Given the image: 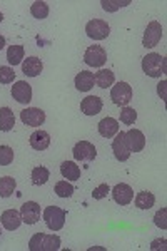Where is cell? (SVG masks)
I'll return each instance as SVG.
<instances>
[{
  "label": "cell",
  "instance_id": "e0dca14e",
  "mask_svg": "<svg viewBox=\"0 0 167 251\" xmlns=\"http://www.w3.org/2000/svg\"><path fill=\"white\" fill-rule=\"evenodd\" d=\"M114 82H116V75L111 69H100L99 72L94 74V84L99 86L100 89H107V87H112Z\"/></svg>",
  "mask_w": 167,
  "mask_h": 251
},
{
  "label": "cell",
  "instance_id": "836d02e7",
  "mask_svg": "<svg viewBox=\"0 0 167 251\" xmlns=\"http://www.w3.org/2000/svg\"><path fill=\"white\" fill-rule=\"evenodd\" d=\"M166 216H167V208H161L156 213V216H154V223H156V226H159L161 229H166L167 228Z\"/></svg>",
  "mask_w": 167,
  "mask_h": 251
},
{
  "label": "cell",
  "instance_id": "8fae6325",
  "mask_svg": "<svg viewBox=\"0 0 167 251\" xmlns=\"http://www.w3.org/2000/svg\"><path fill=\"white\" fill-rule=\"evenodd\" d=\"M20 214H22V223H25V225H35L40 220L42 209H40V204L35 203V201H27L20 208Z\"/></svg>",
  "mask_w": 167,
  "mask_h": 251
},
{
  "label": "cell",
  "instance_id": "83f0119b",
  "mask_svg": "<svg viewBox=\"0 0 167 251\" xmlns=\"http://www.w3.org/2000/svg\"><path fill=\"white\" fill-rule=\"evenodd\" d=\"M30 14L34 15L35 19H39V20L47 19V15H48L47 2H42V0H39V2H34V3H32V7H30Z\"/></svg>",
  "mask_w": 167,
  "mask_h": 251
},
{
  "label": "cell",
  "instance_id": "3957f363",
  "mask_svg": "<svg viewBox=\"0 0 167 251\" xmlns=\"http://www.w3.org/2000/svg\"><path fill=\"white\" fill-rule=\"evenodd\" d=\"M72 154H74V159L79 161V163H92L97 157V149L89 141H79L72 149Z\"/></svg>",
  "mask_w": 167,
  "mask_h": 251
},
{
  "label": "cell",
  "instance_id": "d6986e66",
  "mask_svg": "<svg viewBox=\"0 0 167 251\" xmlns=\"http://www.w3.org/2000/svg\"><path fill=\"white\" fill-rule=\"evenodd\" d=\"M75 87L77 91L80 92H89L94 87V74L89 71H80L79 74L75 75Z\"/></svg>",
  "mask_w": 167,
  "mask_h": 251
},
{
  "label": "cell",
  "instance_id": "ffe728a7",
  "mask_svg": "<svg viewBox=\"0 0 167 251\" xmlns=\"http://www.w3.org/2000/svg\"><path fill=\"white\" fill-rule=\"evenodd\" d=\"M99 132L102 137H114L119 132V123L114 117H105L99 123Z\"/></svg>",
  "mask_w": 167,
  "mask_h": 251
},
{
  "label": "cell",
  "instance_id": "8d00e7d4",
  "mask_svg": "<svg viewBox=\"0 0 167 251\" xmlns=\"http://www.w3.org/2000/svg\"><path fill=\"white\" fill-rule=\"evenodd\" d=\"M152 250H159V248H162V250H166V240H161V241H154L152 243V246H150Z\"/></svg>",
  "mask_w": 167,
  "mask_h": 251
},
{
  "label": "cell",
  "instance_id": "277c9868",
  "mask_svg": "<svg viewBox=\"0 0 167 251\" xmlns=\"http://www.w3.org/2000/svg\"><path fill=\"white\" fill-rule=\"evenodd\" d=\"M132 87L127 82H117L116 86H112L111 91V99L116 106H127V104L132 100Z\"/></svg>",
  "mask_w": 167,
  "mask_h": 251
},
{
  "label": "cell",
  "instance_id": "4fadbf2b",
  "mask_svg": "<svg viewBox=\"0 0 167 251\" xmlns=\"http://www.w3.org/2000/svg\"><path fill=\"white\" fill-rule=\"evenodd\" d=\"M104 107V102L99 96H87L85 99H82L80 102V111L85 116H97Z\"/></svg>",
  "mask_w": 167,
  "mask_h": 251
},
{
  "label": "cell",
  "instance_id": "9a60e30c",
  "mask_svg": "<svg viewBox=\"0 0 167 251\" xmlns=\"http://www.w3.org/2000/svg\"><path fill=\"white\" fill-rule=\"evenodd\" d=\"M0 221H2V226L7 231H14V229H17L22 225V214L15 211V209H7V211L2 213Z\"/></svg>",
  "mask_w": 167,
  "mask_h": 251
},
{
  "label": "cell",
  "instance_id": "e575fe53",
  "mask_svg": "<svg viewBox=\"0 0 167 251\" xmlns=\"http://www.w3.org/2000/svg\"><path fill=\"white\" fill-rule=\"evenodd\" d=\"M111 193V188H109V184H100L97 186L95 189L92 191V198L94 200H104V198H107V194Z\"/></svg>",
  "mask_w": 167,
  "mask_h": 251
},
{
  "label": "cell",
  "instance_id": "4dcf8cb0",
  "mask_svg": "<svg viewBox=\"0 0 167 251\" xmlns=\"http://www.w3.org/2000/svg\"><path fill=\"white\" fill-rule=\"evenodd\" d=\"M136 121H137V112H136V109L125 106V107L120 111V123L127 124V126H132L134 123H136Z\"/></svg>",
  "mask_w": 167,
  "mask_h": 251
},
{
  "label": "cell",
  "instance_id": "d4e9b609",
  "mask_svg": "<svg viewBox=\"0 0 167 251\" xmlns=\"http://www.w3.org/2000/svg\"><path fill=\"white\" fill-rule=\"evenodd\" d=\"M24 55H25V50H24L22 46H10L7 49V60L14 67L24 62Z\"/></svg>",
  "mask_w": 167,
  "mask_h": 251
},
{
  "label": "cell",
  "instance_id": "8992f818",
  "mask_svg": "<svg viewBox=\"0 0 167 251\" xmlns=\"http://www.w3.org/2000/svg\"><path fill=\"white\" fill-rule=\"evenodd\" d=\"M84 62L91 67H102L107 62V52L102 46H91L87 47L84 54Z\"/></svg>",
  "mask_w": 167,
  "mask_h": 251
},
{
  "label": "cell",
  "instance_id": "603a6c76",
  "mask_svg": "<svg viewBox=\"0 0 167 251\" xmlns=\"http://www.w3.org/2000/svg\"><path fill=\"white\" fill-rule=\"evenodd\" d=\"M15 126V117L12 109L9 107H0V131L9 132Z\"/></svg>",
  "mask_w": 167,
  "mask_h": 251
},
{
  "label": "cell",
  "instance_id": "d590c367",
  "mask_svg": "<svg viewBox=\"0 0 167 251\" xmlns=\"http://www.w3.org/2000/svg\"><path fill=\"white\" fill-rule=\"evenodd\" d=\"M166 86H167L166 80H162V82L157 86V92H159V96H161V99H164V100H166Z\"/></svg>",
  "mask_w": 167,
  "mask_h": 251
},
{
  "label": "cell",
  "instance_id": "2e32d148",
  "mask_svg": "<svg viewBox=\"0 0 167 251\" xmlns=\"http://www.w3.org/2000/svg\"><path fill=\"white\" fill-rule=\"evenodd\" d=\"M42 71H44V64L39 57H34V55H32V57H27L22 62V72L27 75V77H37Z\"/></svg>",
  "mask_w": 167,
  "mask_h": 251
},
{
  "label": "cell",
  "instance_id": "44dd1931",
  "mask_svg": "<svg viewBox=\"0 0 167 251\" xmlns=\"http://www.w3.org/2000/svg\"><path fill=\"white\" fill-rule=\"evenodd\" d=\"M60 248V238L57 234H44L40 233L39 251H55Z\"/></svg>",
  "mask_w": 167,
  "mask_h": 251
},
{
  "label": "cell",
  "instance_id": "ba28073f",
  "mask_svg": "<svg viewBox=\"0 0 167 251\" xmlns=\"http://www.w3.org/2000/svg\"><path fill=\"white\" fill-rule=\"evenodd\" d=\"M162 39V25L156 20L149 22L147 29L144 32V39H142V46L145 49H152L156 47Z\"/></svg>",
  "mask_w": 167,
  "mask_h": 251
},
{
  "label": "cell",
  "instance_id": "9c48e42d",
  "mask_svg": "<svg viewBox=\"0 0 167 251\" xmlns=\"http://www.w3.org/2000/svg\"><path fill=\"white\" fill-rule=\"evenodd\" d=\"M20 119L25 126H30V127H39L46 123V112L39 107H27L20 112Z\"/></svg>",
  "mask_w": 167,
  "mask_h": 251
},
{
  "label": "cell",
  "instance_id": "52a82bcc",
  "mask_svg": "<svg viewBox=\"0 0 167 251\" xmlns=\"http://www.w3.org/2000/svg\"><path fill=\"white\" fill-rule=\"evenodd\" d=\"M112 151H114V156H116L117 161L124 163L130 157V149H129V144H127V139H125V132H117L116 137L112 141Z\"/></svg>",
  "mask_w": 167,
  "mask_h": 251
},
{
  "label": "cell",
  "instance_id": "7a4b0ae2",
  "mask_svg": "<svg viewBox=\"0 0 167 251\" xmlns=\"http://www.w3.org/2000/svg\"><path fill=\"white\" fill-rule=\"evenodd\" d=\"M42 218L46 221L47 228L52 231H60L65 225V218H67V211L59 206H47L42 211Z\"/></svg>",
  "mask_w": 167,
  "mask_h": 251
},
{
  "label": "cell",
  "instance_id": "ac0fdd59",
  "mask_svg": "<svg viewBox=\"0 0 167 251\" xmlns=\"http://www.w3.org/2000/svg\"><path fill=\"white\" fill-rule=\"evenodd\" d=\"M28 143H30V146L35 151H46L48 146H50V136L46 131H35L30 134Z\"/></svg>",
  "mask_w": 167,
  "mask_h": 251
},
{
  "label": "cell",
  "instance_id": "f546056e",
  "mask_svg": "<svg viewBox=\"0 0 167 251\" xmlns=\"http://www.w3.org/2000/svg\"><path fill=\"white\" fill-rule=\"evenodd\" d=\"M14 163V149L10 146H0V166H9Z\"/></svg>",
  "mask_w": 167,
  "mask_h": 251
},
{
  "label": "cell",
  "instance_id": "4316f807",
  "mask_svg": "<svg viewBox=\"0 0 167 251\" xmlns=\"http://www.w3.org/2000/svg\"><path fill=\"white\" fill-rule=\"evenodd\" d=\"M17 188V181L12 176H3L0 177V198H9L12 193Z\"/></svg>",
  "mask_w": 167,
  "mask_h": 251
},
{
  "label": "cell",
  "instance_id": "74e56055",
  "mask_svg": "<svg viewBox=\"0 0 167 251\" xmlns=\"http://www.w3.org/2000/svg\"><path fill=\"white\" fill-rule=\"evenodd\" d=\"M3 47H5V37H3V35H0V50H2Z\"/></svg>",
  "mask_w": 167,
  "mask_h": 251
},
{
  "label": "cell",
  "instance_id": "484cf974",
  "mask_svg": "<svg viewBox=\"0 0 167 251\" xmlns=\"http://www.w3.org/2000/svg\"><path fill=\"white\" fill-rule=\"evenodd\" d=\"M134 203H136V206L139 209H150L154 206V203H156V196L149 191H142L136 196Z\"/></svg>",
  "mask_w": 167,
  "mask_h": 251
},
{
  "label": "cell",
  "instance_id": "1f68e13d",
  "mask_svg": "<svg viewBox=\"0 0 167 251\" xmlns=\"http://www.w3.org/2000/svg\"><path fill=\"white\" fill-rule=\"evenodd\" d=\"M15 80V71L10 66L0 67V84H10Z\"/></svg>",
  "mask_w": 167,
  "mask_h": 251
},
{
  "label": "cell",
  "instance_id": "d6a6232c",
  "mask_svg": "<svg viewBox=\"0 0 167 251\" xmlns=\"http://www.w3.org/2000/svg\"><path fill=\"white\" fill-rule=\"evenodd\" d=\"M129 3H130V0H125V2H120V0H114V2H111V0H102L100 5H102V9L105 12H116V10H119L120 7L129 5Z\"/></svg>",
  "mask_w": 167,
  "mask_h": 251
},
{
  "label": "cell",
  "instance_id": "cb8c5ba5",
  "mask_svg": "<svg viewBox=\"0 0 167 251\" xmlns=\"http://www.w3.org/2000/svg\"><path fill=\"white\" fill-rule=\"evenodd\" d=\"M30 179L34 186H44L50 179V173H48V169L44 168V166H37V168L32 169Z\"/></svg>",
  "mask_w": 167,
  "mask_h": 251
},
{
  "label": "cell",
  "instance_id": "7c38bea8",
  "mask_svg": "<svg viewBox=\"0 0 167 251\" xmlns=\"http://www.w3.org/2000/svg\"><path fill=\"white\" fill-rule=\"evenodd\" d=\"M12 97L19 104H28L32 100V87L25 80H17L12 87Z\"/></svg>",
  "mask_w": 167,
  "mask_h": 251
},
{
  "label": "cell",
  "instance_id": "5bb4252c",
  "mask_svg": "<svg viewBox=\"0 0 167 251\" xmlns=\"http://www.w3.org/2000/svg\"><path fill=\"white\" fill-rule=\"evenodd\" d=\"M125 139H127L130 152H141L145 148V136L139 129H130L125 132Z\"/></svg>",
  "mask_w": 167,
  "mask_h": 251
},
{
  "label": "cell",
  "instance_id": "30bf717a",
  "mask_svg": "<svg viewBox=\"0 0 167 251\" xmlns=\"http://www.w3.org/2000/svg\"><path fill=\"white\" fill-rule=\"evenodd\" d=\"M111 193H112L114 201L120 206H127V204L132 203V200H134V189L125 183L116 184L111 189Z\"/></svg>",
  "mask_w": 167,
  "mask_h": 251
},
{
  "label": "cell",
  "instance_id": "ab89813d",
  "mask_svg": "<svg viewBox=\"0 0 167 251\" xmlns=\"http://www.w3.org/2000/svg\"><path fill=\"white\" fill-rule=\"evenodd\" d=\"M0 234H2V229H0Z\"/></svg>",
  "mask_w": 167,
  "mask_h": 251
},
{
  "label": "cell",
  "instance_id": "7402d4cb",
  "mask_svg": "<svg viewBox=\"0 0 167 251\" xmlns=\"http://www.w3.org/2000/svg\"><path fill=\"white\" fill-rule=\"evenodd\" d=\"M60 174L69 181H77V179H80V168L74 161H64V163L60 164Z\"/></svg>",
  "mask_w": 167,
  "mask_h": 251
},
{
  "label": "cell",
  "instance_id": "f1b7e54d",
  "mask_svg": "<svg viewBox=\"0 0 167 251\" xmlns=\"http://www.w3.org/2000/svg\"><path fill=\"white\" fill-rule=\"evenodd\" d=\"M74 191H75V188L71 183H67V181H59V183L55 184V194L59 198H71L72 194H74Z\"/></svg>",
  "mask_w": 167,
  "mask_h": 251
},
{
  "label": "cell",
  "instance_id": "6da1fadb",
  "mask_svg": "<svg viewBox=\"0 0 167 251\" xmlns=\"http://www.w3.org/2000/svg\"><path fill=\"white\" fill-rule=\"evenodd\" d=\"M142 71L149 77H161L162 74H166V57H162L161 54H156V52L147 54L142 59Z\"/></svg>",
  "mask_w": 167,
  "mask_h": 251
},
{
  "label": "cell",
  "instance_id": "5b68a950",
  "mask_svg": "<svg viewBox=\"0 0 167 251\" xmlns=\"http://www.w3.org/2000/svg\"><path fill=\"white\" fill-rule=\"evenodd\" d=\"M85 34H87V37H91L94 40H104L111 34V27H109V24L105 20L94 19L85 25Z\"/></svg>",
  "mask_w": 167,
  "mask_h": 251
},
{
  "label": "cell",
  "instance_id": "f35d334b",
  "mask_svg": "<svg viewBox=\"0 0 167 251\" xmlns=\"http://www.w3.org/2000/svg\"><path fill=\"white\" fill-rule=\"evenodd\" d=\"M2 20H3V14L0 12V24H2Z\"/></svg>",
  "mask_w": 167,
  "mask_h": 251
}]
</instances>
